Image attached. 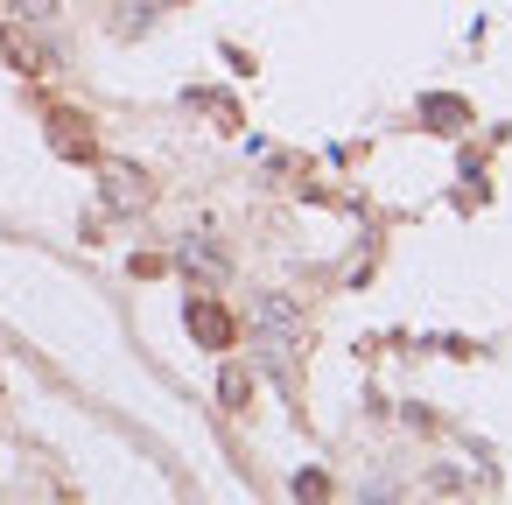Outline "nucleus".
Instances as JSON below:
<instances>
[{
  "mask_svg": "<svg viewBox=\"0 0 512 505\" xmlns=\"http://www.w3.org/2000/svg\"><path fill=\"white\" fill-rule=\"evenodd\" d=\"M218 393H225V407H239V400H246V379H239V372H225V379H218Z\"/></svg>",
  "mask_w": 512,
  "mask_h": 505,
  "instance_id": "obj_4",
  "label": "nucleus"
},
{
  "mask_svg": "<svg viewBox=\"0 0 512 505\" xmlns=\"http://www.w3.org/2000/svg\"><path fill=\"white\" fill-rule=\"evenodd\" d=\"M253 330H260L274 351H288V344H295V330H302V309H295L288 295H260V302H253Z\"/></svg>",
  "mask_w": 512,
  "mask_h": 505,
  "instance_id": "obj_1",
  "label": "nucleus"
},
{
  "mask_svg": "<svg viewBox=\"0 0 512 505\" xmlns=\"http://www.w3.org/2000/svg\"><path fill=\"white\" fill-rule=\"evenodd\" d=\"M190 330H204V344H225V337H232V323H225L211 302H190Z\"/></svg>",
  "mask_w": 512,
  "mask_h": 505,
  "instance_id": "obj_3",
  "label": "nucleus"
},
{
  "mask_svg": "<svg viewBox=\"0 0 512 505\" xmlns=\"http://www.w3.org/2000/svg\"><path fill=\"white\" fill-rule=\"evenodd\" d=\"M8 8H15V15H29V22H43V15L57 8V0H8Z\"/></svg>",
  "mask_w": 512,
  "mask_h": 505,
  "instance_id": "obj_5",
  "label": "nucleus"
},
{
  "mask_svg": "<svg viewBox=\"0 0 512 505\" xmlns=\"http://www.w3.org/2000/svg\"><path fill=\"white\" fill-rule=\"evenodd\" d=\"M106 204H113V211H141V204H148V176L127 169V162H113V169H106Z\"/></svg>",
  "mask_w": 512,
  "mask_h": 505,
  "instance_id": "obj_2",
  "label": "nucleus"
}]
</instances>
